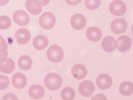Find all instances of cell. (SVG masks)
Segmentation results:
<instances>
[{
  "instance_id": "obj_4",
  "label": "cell",
  "mask_w": 133,
  "mask_h": 100,
  "mask_svg": "<svg viewBox=\"0 0 133 100\" xmlns=\"http://www.w3.org/2000/svg\"><path fill=\"white\" fill-rule=\"evenodd\" d=\"M109 9L112 15L121 16L125 14L127 7L125 4L121 0H114L110 4Z\"/></svg>"
},
{
  "instance_id": "obj_21",
  "label": "cell",
  "mask_w": 133,
  "mask_h": 100,
  "mask_svg": "<svg viewBox=\"0 0 133 100\" xmlns=\"http://www.w3.org/2000/svg\"><path fill=\"white\" fill-rule=\"evenodd\" d=\"M25 7L28 12L34 16L40 14L42 10V7L36 5L33 2V0H27L25 3Z\"/></svg>"
},
{
  "instance_id": "obj_11",
  "label": "cell",
  "mask_w": 133,
  "mask_h": 100,
  "mask_svg": "<svg viewBox=\"0 0 133 100\" xmlns=\"http://www.w3.org/2000/svg\"><path fill=\"white\" fill-rule=\"evenodd\" d=\"M101 46L105 51L111 53L115 51L117 48V41L113 37L111 36H107L102 40Z\"/></svg>"
},
{
  "instance_id": "obj_33",
  "label": "cell",
  "mask_w": 133,
  "mask_h": 100,
  "mask_svg": "<svg viewBox=\"0 0 133 100\" xmlns=\"http://www.w3.org/2000/svg\"><path fill=\"white\" fill-rule=\"evenodd\" d=\"M0 100H1V98H0Z\"/></svg>"
},
{
  "instance_id": "obj_29",
  "label": "cell",
  "mask_w": 133,
  "mask_h": 100,
  "mask_svg": "<svg viewBox=\"0 0 133 100\" xmlns=\"http://www.w3.org/2000/svg\"><path fill=\"white\" fill-rule=\"evenodd\" d=\"M3 100H18L17 96L14 94L8 93L5 94L3 98Z\"/></svg>"
},
{
  "instance_id": "obj_28",
  "label": "cell",
  "mask_w": 133,
  "mask_h": 100,
  "mask_svg": "<svg viewBox=\"0 0 133 100\" xmlns=\"http://www.w3.org/2000/svg\"><path fill=\"white\" fill-rule=\"evenodd\" d=\"M9 54L7 51L0 52V64L3 63L7 59Z\"/></svg>"
},
{
  "instance_id": "obj_5",
  "label": "cell",
  "mask_w": 133,
  "mask_h": 100,
  "mask_svg": "<svg viewBox=\"0 0 133 100\" xmlns=\"http://www.w3.org/2000/svg\"><path fill=\"white\" fill-rule=\"evenodd\" d=\"M78 91L80 94L85 97H89L94 93L95 86L93 83L89 80L83 81L79 85Z\"/></svg>"
},
{
  "instance_id": "obj_27",
  "label": "cell",
  "mask_w": 133,
  "mask_h": 100,
  "mask_svg": "<svg viewBox=\"0 0 133 100\" xmlns=\"http://www.w3.org/2000/svg\"><path fill=\"white\" fill-rule=\"evenodd\" d=\"M34 3L36 5L45 6L48 5L50 0H33Z\"/></svg>"
},
{
  "instance_id": "obj_19",
  "label": "cell",
  "mask_w": 133,
  "mask_h": 100,
  "mask_svg": "<svg viewBox=\"0 0 133 100\" xmlns=\"http://www.w3.org/2000/svg\"><path fill=\"white\" fill-rule=\"evenodd\" d=\"M15 67V62L11 58H9L4 63L0 64V71L3 73L10 74L14 71Z\"/></svg>"
},
{
  "instance_id": "obj_15",
  "label": "cell",
  "mask_w": 133,
  "mask_h": 100,
  "mask_svg": "<svg viewBox=\"0 0 133 100\" xmlns=\"http://www.w3.org/2000/svg\"><path fill=\"white\" fill-rule=\"evenodd\" d=\"M32 43L34 47L38 50L42 51L45 49L49 45L48 38L43 35H39L34 38Z\"/></svg>"
},
{
  "instance_id": "obj_24",
  "label": "cell",
  "mask_w": 133,
  "mask_h": 100,
  "mask_svg": "<svg viewBox=\"0 0 133 100\" xmlns=\"http://www.w3.org/2000/svg\"><path fill=\"white\" fill-rule=\"evenodd\" d=\"M101 4V0H85L86 7L91 10H95L99 8Z\"/></svg>"
},
{
  "instance_id": "obj_12",
  "label": "cell",
  "mask_w": 133,
  "mask_h": 100,
  "mask_svg": "<svg viewBox=\"0 0 133 100\" xmlns=\"http://www.w3.org/2000/svg\"><path fill=\"white\" fill-rule=\"evenodd\" d=\"M117 49L120 52H124L129 50L132 45V41L128 36L123 35L117 39Z\"/></svg>"
},
{
  "instance_id": "obj_17",
  "label": "cell",
  "mask_w": 133,
  "mask_h": 100,
  "mask_svg": "<svg viewBox=\"0 0 133 100\" xmlns=\"http://www.w3.org/2000/svg\"><path fill=\"white\" fill-rule=\"evenodd\" d=\"M45 90L43 87L39 84L34 85L29 89L28 94L32 98L38 99L42 98L45 94Z\"/></svg>"
},
{
  "instance_id": "obj_3",
  "label": "cell",
  "mask_w": 133,
  "mask_h": 100,
  "mask_svg": "<svg viewBox=\"0 0 133 100\" xmlns=\"http://www.w3.org/2000/svg\"><path fill=\"white\" fill-rule=\"evenodd\" d=\"M56 18L54 15L49 12H45L40 16L39 23L41 27L46 30L51 29L55 26Z\"/></svg>"
},
{
  "instance_id": "obj_20",
  "label": "cell",
  "mask_w": 133,
  "mask_h": 100,
  "mask_svg": "<svg viewBox=\"0 0 133 100\" xmlns=\"http://www.w3.org/2000/svg\"><path fill=\"white\" fill-rule=\"evenodd\" d=\"M119 90L120 93L123 95L130 96L133 93V83L129 81L123 82L120 85Z\"/></svg>"
},
{
  "instance_id": "obj_7",
  "label": "cell",
  "mask_w": 133,
  "mask_h": 100,
  "mask_svg": "<svg viewBox=\"0 0 133 100\" xmlns=\"http://www.w3.org/2000/svg\"><path fill=\"white\" fill-rule=\"evenodd\" d=\"M12 18L14 22L18 25L25 26L28 25L30 21L29 15L24 10H19L14 14Z\"/></svg>"
},
{
  "instance_id": "obj_23",
  "label": "cell",
  "mask_w": 133,
  "mask_h": 100,
  "mask_svg": "<svg viewBox=\"0 0 133 100\" xmlns=\"http://www.w3.org/2000/svg\"><path fill=\"white\" fill-rule=\"evenodd\" d=\"M11 20L8 16H0V30H6L11 26Z\"/></svg>"
},
{
  "instance_id": "obj_30",
  "label": "cell",
  "mask_w": 133,
  "mask_h": 100,
  "mask_svg": "<svg viewBox=\"0 0 133 100\" xmlns=\"http://www.w3.org/2000/svg\"><path fill=\"white\" fill-rule=\"evenodd\" d=\"M82 0H65L68 4L72 6H76L79 4Z\"/></svg>"
},
{
  "instance_id": "obj_8",
  "label": "cell",
  "mask_w": 133,
  "mask_h": 100,
  "mask_svg": "<svg viewBox=\"0 0 133 100\" xmlns=\"http://www.w3.org/2000/svg\"><path fill=\"white\" fill-rule=\"evenodd\" d=\"M31 37L30 32L25 28L19 29L17 31L14 36L17 42L20 45L27 43L30 40Z\"/></svg>"
},
{
  "instance_id": "obj_31",
  "label": "cell",
  "mask_w": 133,
  "mask_h": 100,
  "mask_svg": "<svg viewBox=\"0 0 133 100\" xmlns=\"http://www.w3.org/2000/svg\"><path fill=\"white\" fill-rule=\"evenodd\" d=\"M101 99L107 100V98L104 95L102 94L101 97H99V94L94 96L92 97V99Z\"/></svg>"
},
{
  "instance_id": "obj_14",
  "label": "cell",
  "mask_w": 133,
  "mask_h": 100,
  "mask_svg": "<svg viewBox=\"0 0 133 100\" xmlns=\"http://www.w3.org/2000/svg\"><path fill=\"white\" fill-rule=\"evenodd\" d=\"M71 73L75 79L81 80L84 79L86 77L88 74L87 70L84 65L81 64H77L72 67Z\"/></svg>"
},
{
  "instance_id": "obj_6",
  "label": "cell",
  "mask_w": 133,
  "mask_h": 100,
  "mask_svg": "<svg viewBox=\"0 0 133 100\" xmlns=\"http://www.w3.org/2000/svg\"><path fill=\"white\" fill-rule=\"evenodd\" d=\"M128 28L126 21L122 18L114 19L111 23L110 28L112 31L116 35H120L125 32Z\"/></svg>"
},
{
  "instance_id": "obj_22",
  "label": "cell",
  "mask_w": 133,
  "mask_h": 100,
  "mask_svg": "<svg viewBox=\"0 0 133 100\" xmlns=\"http://www.w3.org/2000/svg\"><path fill=\"white\" fill-rule=\"evenodd\" d=\"M76 94L72 88L68 87L63 88L61 92V96L64 100H73L76 97Z\"/></svg>"
},
{
  "instance_id": "obj_10",
  "label": "cell",
  "mask_w": 133,
  "mask_h": 100,
  "mask_svg": "<svg viewBox=\"0 0 133 100\" xmlns=\"http://www.w3.org/2000/svg\"><path fill=\"white\" fill-rule=\"evenodd\" d=\"M86 18L82 14H76L74 15L71 17L70 23L72 28L78 30L83 29L87 24Z\"/></svg>"
},
{
  "instance_id": "obj_13",
  "label": "cell",
  "mask_w": 133,
  "mask_h": 100,
  "mask_svg": "<svg viewBox=\"0 0 133 100\" xmlns=\"http://www.w3.org/2000/svg\"><path fill=\"white\" fill-rule=\"evenodd\" d=\"M12 83L15 88L21 89L24 88L27 83L26 76L23 73L19 72L14 74L12 78Z\"/></svg>"
},
{
  "instance_id": "obj_1",
  "label": "cell",
  "mask_w": 133,
  "mask_h": 100,
  "mask_svg": "<svg viewBox=\"0 0 133 100\" xmlns=\"http://www.w3.org/2000/svg\"><path fill=\"white\" fill-rule=\"evenodd\" d=\"M44 83L45 87L51 91H55L59 89L62 86V78L58 74L54 72L47 74L44 79Z\"/></svg>"
},
{
  "instance_id": "obj_32",
  "label": "cell",
  "mask_w": 133,
  "mask_h": 100,
  "mask_svg": "<svg viewBox=\"0 0 133 100\" xmlns=\"http://www.w3.org/2000/svg\"><path fill=\"white\" fill-rule=\"evenodd\" d=\"M10 0H0V6H4L7 4Z\"/></svg>"
},
{
  "instance_id": "obj_26",
  "label": "cell",
  "mask_w": 133,
  "mask_h": 100,
  "mask_svg": "<svg viewBox=\"0 0 133 100\" xmlns=\"http://www.w3.org/2000/svg\"><path fill=\"white\" fill-rule=\"evenodd\" d=\"M8 48L6 41L2 36L0 35V52L6 51Z\"/></svg>"
},
{
  "instance_id": "obj_2",
  "label": "cell",
  "mask_w": 133,
  "mask_h": 100,
  "mask_svg": "<svg viewBox=\"0 0 133 100\" xmlns=\"http://www.w3.org/2000/svg\"><path fill=\"white\" fill-rule=\"evenodd\" d=\"M46 55L48 59L54 63L61 62L63 59L64 56L62 49L57 45L50 46L47 50Z\"/></svg>"
},
{
  "instance_id": "obj_25",
  "label": "cell",
  "mask_w": 133,
  "mask_h": 100,
  "mask_svg": "<svg viewBox=\"0 0 133 100\" xmlns=\"http://www.w3.org/2000/svg\"><path fill=\"white\" fill-rule=\"evenodd\" d=\"M10 83V80L7 76L4 75H0V90H3L6 89Z\"/></svg>"
},
{
  "instance_id": "obj_9",
  "label": "cell",
  "mask_w": 133,
  "mask_h": 100,
  "mask_svg": "<svg viewBox=\"0 0 133 100\" xmlns=\"http://www.w3.org/2000/svg\"><path fill=\"white\" fill-rule=\"evenodd\" d=\"M96 83L99 89L104 90L110 88L112 84V80L109 75L106 74H102L97 77Z\"/></svg>"
},
{
  "instance_id": "obj_16",
  "label": "cell",
  "mask_w": 133,
  "mask_h": 100,
  "mask_svg": "<svg viewBox=\"0 0 133 100\" xmlns=\"http://www.w3.org/2000/svg\"><path fill=\"white\" fill-rule=\"evenodd\" d=\"M86 36L90 41L94 42L99 41L102 37L101 30L98 27L92 26L89 27L86 31Z\"/></svg>"
},
{
  "instance_id": "obj_18",
  "label": "cell",
  "mask_w": 133,
  "mask_h": 100,
  "mask_svg": "<svg viewBox=\"0 0 133 100\" xmlns=\"http://www.w3.org/2000/svg\"><path fill=\"white\" fill-rule=\"evenodd\" d=\"M18 64L20 68L24 71H27L32 68L33 62L31 58L27 55L21 56L18 59Z\"/></svg>"
}]
</instances>
